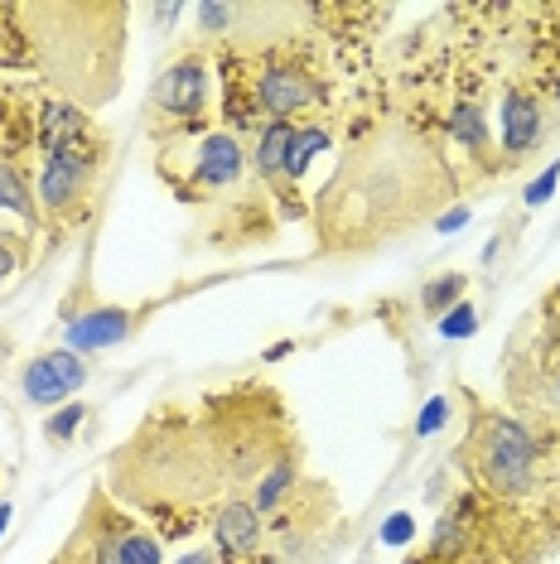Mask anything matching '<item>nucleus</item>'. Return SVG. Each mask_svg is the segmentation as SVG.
<instances>
[{
    "instance_id": "nucleus-10",
    "label": "nucleus",
    "mask_w": 560,
    "mask_h": 564,
    "mask_svg": "<svg viewBox=\"0 0 560 564\" xmlns=\"http://www.w3.org/2000/svg\"><path fill=\"white\" fill-rule=\"evenodd\" d=\"M241 164H247V155H241V145L233 135H208L194 155V178L208 188H227L241 178Z\"/></svg>"
},
{
    "instance_id": "nucleus-7",
    "label": "nucleus",
    "mask_w": 560,
    "mask_h": 564,
    "mask_svg": "<svg viewBox=\"0 0 560 564\" xmlns=\"http://www.w3.org/2000/svg\"><path fill=\"white\" fill-rule=\"evenodd\" d=\"M140 318L126 314V310H87L83 318H73L68 324V352H101V348H117L136 333Z\"/></svg>"
},
{
    "instance_id": "nucleus-25",
    "label": "nucleus",
    "mask_w": 560,
    "mask_h": 564,
    "mask_svg": "<svg viewBox=\"0 0 560 564\" xmlns=\"http://www.w3.org/2000/svg\"><path fill=\"white\" fill-rule=\"evenodd\" d=\"M464 217H469V208H454V213L435 217V227H440V232H460V227H464Z\"/></svg>"
},
{
    "instance_id": "nucleus-11",
    "label": "nucleus",
    "mask_w": 560,
    "mask_h": 564,
    "mask_svg": "<svg viewBox=\"0 0 560 564\" xmlns=\"http://www.w3.org/2000/svg\"><path fill=\"white\" fill-rule=\"evenodd\" d=\"M97 564H160V541L150 531H107L97 541Z\"/></svg>"
},
{
    "instance_id": "nucleus-19",
    "label": "nucleus",
    "mask_w": 560,
    "mask_h": 564,
    "mask_svg": "<svg viewBox=\"0 0 560 564\" xmlns=\"http://www.w3.org/2000/svg\"><path fill=\"white\" fill-rule=\"evenodd\" d=\"M83 420H87V410H83V405H63L58 415H54V420H49V425H44V434H49V440H54V444H68L73 434H78V425H83Z\"/></svg>"
},
{
    "instance_id": "nucleus-9",
    "label": "nucleus",
    "mask_w": 560,
    "mask_h": 564,
    "mask_svg": "<svg viewBox=\"0 0 560 564\" xmlns=\"http://www.w3.org/2000/svg\"><path fill=\"white\" fill-rule=\"evenodd\" d=\"M537 140H541V107L527 93H507L503 97V150H507V160H521Z\"/></svg>"
},
{
    "instance_id": "nucleus-1",
    "label": "nucleus",
    "mask_w": 560,
    "mask_h": 564,
    "mask_svg": "<svg viewBox=\"0 0 560 564\" xmlns=\"http://www.w3.org/2000/svg\"><path fill=\"white\" fill-rule=\"evenodd\" d=\"M531 458L537 444L517 420H493L488 440H483V478L498 497H521L531 482Z\"/></svg>"
},
{
    "instance_id": "nucleus-28",
    "label": "nucleus",
    "mask_w": 560,
    "mask_h": 564,
    "mask_svg": "<svg viewBox=\"0 0 560 564\" xmlns=\"http://www.w3.org/2000/svg\"><path fill=\"white\" fill-rule=\"evenodd\" d=\"M6 352H10V338H6V333H0V362H6Z\"/></svg>"
},
{
    "instance_id": "nucleus-6",
    "label": "nucleus",
    "mask_w": 560,
    "mask_h": 564,
    "mask_svg": "<svg viewBox=\"0 0 560 564\" xmlns=\"http://www.w3.org/2000/svg\"><path fill=\"white\" fill-rule=\"evenodd\" d=\"M160 107L170 111V117H198L203 111V101H208V63L203 58H180L170 73L160 78Z\"/></svg>"
},
{
    "instance_id": "nucleus-2",
    "label": "nucleus",
    "mask_w": 560,
    "mask_h": 564,
    "mask_svg": "<svg viewBox=\"0 0 560 564\" xmlns=\"http://www.w3.org/2000/svg\"><path fill=\"white\" fill-rule=\"evenodd\" d=\"M83 381H87V367H83V357L68 352V348L34 357V362L20 371V391L30 395L34 405H58V401H68V395L78 391Z\"/></svg>"
},
{
    "instance_id": "nucleus-24",
    "label": "nucleus",
    "mask_w": 560,
    "mask_h": 564,
    "mask_svg": "<svg viewBox=\"0 0 560 564\" xmlns=\"http://www.w3.org/2000/svg\"><path fill=\"white\" fill-rule=\"evenodd\" d=\"M411 531H416V525H411V517L401 511V517H391L387 525H381V541H387V545H406V541H411Z\"/></svg>"
},
{
    "instance_id": "nucleus-22",
    "label": "nucleus",
    "mask_w": 560,
    "mask_h": 564,
    "mask_svg": "<svg viewBox=\"0 0 560 564\" xmlns=\"http://www.w3.org/2000/svg\"><path fill=\"white\" fill-rule=\"evenodd\" d=\"M556 184H560V160H556V164H551V170H546V174H537V178H531V188H527V208H541V203L556 194Z\"/></svg>"
},
{
    "instance_id": "nucleus-14",
    "label": "nucleus",
    "mask_w": 560,
    "mask_h": 564,
    "mask_svg": "<svg viewBox=\"0 0 560 564\" xmlns=\"http://www.w3.org/2000/svg\"><path fill=\"white\" fill-rule=\"evenodd\" d=\"M0 208L34 223V198H30V188H24V174H20V164H10L6 155H0Z\"/></svg>"
},
{
    "instance_id": "nucleus-13",
    "label": "nucleus",
    "mask_w": 560,
    "mask_h": 564,
    "mask_svg": "<svg viewBox=\"0 0 560 564\" xmlns=\"http://www.w3.org/2000/svg\"><path fill=\"white\" fill-rule=\"evenodd\" d=\"M290 487H295V458H276L271 473L257 482V497H251V507H257V511H276L280 502H286Z\"/></svg>"
},
{
    "instance_id": "nucleus-16",
    "label": "nucleus",
    "mask_w": 560,
    "mask_h": 564,
    "mask_svg": "<svg viewBox=\"0 0 560 564\" xmlns=\"http://www.w3.org/2000/svg\"><path fill=\"white\" fill-rule=\"evenodd\" d=\"M320 150H329V135L320 131V126H310V131H295V145H290L286 174H290V178H300V174L314 164V155H320Z\"/></svg>"
},
{
    "instance_id": "nucleus-15",
    "label": "nucleus",
    "mask_w": 560,
    "mask_h": 564,
    "mask_svg": "<svg viewBox=\"0 0 560 564\" xmlns=\"http://www.w3.org/2000/svg\"><path fill=\"white\" fill-rule=\"evenodd\" d=\"M464 290H469L464 275H440V280H430V285L420 290V304H426L430 318H440V314H450L454 304L464 300Z\"/></svg>"
},
{
    "instance_id": "nucleus-20",
    "label": "nucleus",
    "mask_w": 560,
    "mask_h": 564,
    "mask_svg": "<svg viewBox=\"0 0 560 564\" xmlns=\"http://www.w3.org/2000/svg\"><path fill=\"white\" fill-rule=\"evenodd\" d=\"M444 420H450V401H444V395H435V401H426V405H420L416 434H420V440H426V434H435V430H444Z\"/></svg>"
},
{
    "instance_id": "nucleus-18",
    "label": "nucleus",
    "mask_w": 560,
    "mask_h": 564,
    "mask_svg": "<svg viewBox=\"0 0 560 564\" xmlns=\"http://www.w3.org/2000/svg\"><path fill=\"white\" fill-rule=\"evenodd\" d=\"M435 328H440V338H450V343L474 338V333H478V314H474V304L460 300L450 314H440V318H435Z\"/></svg>"
},
{
    "instance_id": "nucleus-4",
    "label": "nucleus",
    "mask_w": 560,
    "mask_h": 564,
    "mask_svg": "<svg viewBox=\"0 0 560 564\" xmlns=\"http://www.w3.org/2000/svg\"><path fill=\"white\" fill-rule=\"evenodd\" d=\"M97 164L101 160H87V155H49L40 174V203L49 213H73L87 198V188H93Z\"/></svg>"
},
{
    "instance_id": "nucleus-8",
    "label": "nucleus",
    "mask_w": 560,
    "mask_h": 564,
    "mask_svg": "<svg viewBox=\"0 0 560 564\" xmlns=\"http://www.w3.org/2000/svg\"><path fill=\"white\" fill-rule=\"evenodd\" d=\"M213 535H218V545L233 550V555H251V550L261 545V511L251 502H241V497H233V502H223L218 517H213Z\"/></svg>"
},
{
    "instance_id": "nucleus-23",
    "label": "nucleus",
    "mask_w": 560,
    "mask_h": 564,
    "mask_svg": "<svg viewBox=\"0 0 560 564\" xmlns=\"http://www.w3.org/2000/svg\"><path fill=\"white\" fill-rule=\"evenodd\" d=\"M20 261H24V247H20L15 237H6V232H0V285H6V280L20 271Z\"/></svg>"
},
{
    "instance_id": "nucleus-27",
    "label": "nucleus",
    "mask_w": 560,
    "mask_h": 564,
    "mask_svg": "<svg viewBox=\"0 0 560 564\" xmlns=\"http://www.w3.org/2000/svg\"><path fill=\"white\" fill-rule=\"evenodd\" d=\"M6 521H10V502H0V531H6Z\"/></svg>"
},
{
    "instance_id": "nucleus-3",
    "label": "nucleus",
    "mask_w": 560,
    "mask_h": 564,
    "mask_svg": "<svg viewBox=\"0 0 560 564\" xmlns=\"http://www.w3.org/2000/svg\"><path fill=\"white\" fill-rule=\"evenodd\" d=\"M40 131H44V150L49 155H87V160H101V135L87 111L68 107V101H49L40 111Z\"/></svg>"
},
{
    "instance_id": "nucleus-26",
    "label": "nucleus",
    "mask_w": 560,
    "mask_h": 564,
    "mask_svg": "<svg viewBox=\"0 0 560 564\" xmlns=\"http://www.w3.org/2000/svg\"><path fill=\"white\" fill-rule=\"evenodd\" d=\"M180 564H218V560H213V550H189Z\"/></svg>"
},
{
    "instance_id": "nucleus-21",
    "label": "nucleus",
    "mask_w": 560,
    "mask_h": 564,
    "mask_svg": "<svg viewBox=\"0 0 560 564\" xmlns=\"http://www.w3.org/2000/svg\"><path fill=\"white\" fill-rule=\"evenodd\" d=\"M460 545H464V525L454 521V517H444V521L435 525V545H430V550H435V555L444 560V555H454Z\"/></svg>"
},
{
    "instance_id": "nucleus-29",
    "label": "nucleus",
    "mask_w": 560,
    "mask_h": 564,
    "mask_svg": "<svg viewBox=\"0 0 560 564\" xmlns=\"http://www.w3.org/2000/svg\"><path fill=\"white\" fill-rule=\"evenodd\" d=\"M556 405H560V377H556Z\"/></svg>"
},
{
    "instance_id": "nucleus-12",
    "label": "nucleus",
    "mask_w": 560,
    "mask_h": 564,
    "mask_svg": "<svg viewBox=\"0 0 560 564\" xmlns=\"http://www.w3.org/2000/svg\"><path fill=\"white\" fill-rule=\"evenodd\" d=\"M290 145H295V131H290V121H271L261 131V145H257V170L266 178H280V170L290 164Z\"/></svg>"
},
{
    "instance_id": "nucleus-5",
    "label": "nucleus",
    "mask_w": 560,
    "mask_h": 564,
    "mask_svg": "<svg viewBox=\"0 0 560 564\" xmlns=\"http://www.w3.org/2000/svg\"><path fill=\"white\" fill-rule=\"evenodd\" d=\"M310 101H320V83L304 68H266L257 78V107L271 121H286L290 111L310 107Z\"/></svg>"
},
{
    "instance_id": "nucleus-30",
    "label": "nucleus",
    "mask_w": 560,
    "mask_h": 564,
    "mask_svg": "<svg viewBox=\"0 0 560 564\" xmlns=\"http://www.w3.org/2000/svg\"><path fill=\"white\" fill-rule=\"evenodd\" d=\"M556 101H560V83H556Z\"/></svg>"
},
{
    "instance_id": "nucleus-17",
    "label": "nucleus",
    "mask_w": 560,
    "mask_h": 564,
    "mask_svg": "<svg viewBox=\"0 0 560 564\" xmlns=\"http://www.w3.org/2000/svg\"><path fill=\"white\" fill-rule=\"evenodd\" d=\"M450 131L464 140L469 150H488V131H483V111L478 107H454V117H450Z\"/></svg>"
}]
</instances>
